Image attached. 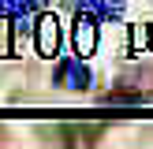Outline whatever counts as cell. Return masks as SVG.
I'll return each mask as SVG.
<instances>
[{"mask_svg":"<svg viewBox=\"0 0 153 149\" xmlns=\"http://www.w3.org/2000/svg\"><path fill=\"white\" fill-rule=\"evenodd\" d=\"M56 86L75 89V93H82V89L94 86V71L86 67V56L75 52V60H60V67H56Z\"/></svg>","mask_w":153,"mask_h":149,"instance_id":"1","label":"cell"},{"mask_svg":"<svg viewBox=\"0 0 153 149\" xmlns=\"http://www.w3.org/2000/svg\"><path fill=\"white\" fill-rule=\"evenodd\" d=\"M97 22L90 11H75V26H71V41H75V52L79 56H94L97 49Z\"/></svg>","mask_w":153,"mask_h":149,"instance_id":"2","label":"cell"},{"mask_svg":"<svg viewBox=\"0 0 153 149\" xmlns=\"http://www.w3.org/2000/svg\"><path fill=\"white\" fill-rule=\"evenodd\" d=\"M34 45L41 56H56L60 52V22L56 15H37L34 22Z\"/></svg>","mask_w":153,"mask_h":149,"instance_id":"3","label":"cell"},{"mask_svg":"<svg viewBox=\"0 0 153 149\" xmlns=\"http://www.w3.org/2000/svg\"><path fill=\"white\" fill-rule=\"evenodd\" d=\"M123 4H127V0H79V11H90L94 19L112 22V19L123 15Z\"/></svg>","mask_w":153,"mask_h":149,"instance_id":"4","label":"cell"},{"mask_svg":"<svg viewBox=\"0 0 153 149\" xmlns=\"http://www.w3.org/2000/svg\"><path fill=\"white\" fill-rule=\"evenodd\" d=\"M45 0H0V19H15V15H30L37 11Z\"/></svg>","mask_w":153,"mask_h":149,"instance_id":"5","label":"cell"},{"mask_svg":"<svg viewBox=\"0 0 153 149\" xmlns=\"http://www.w3.org/2000/svg\"><path fill=\"white\" fill-rule=\"evenodd\" d=\"M149 97L146 93H108L105 97V104H146Z\"/></svg>","mask_w":153,"mask_h":149,"instance_id":"6","label":"cell"}]
</instances>
